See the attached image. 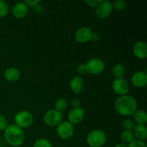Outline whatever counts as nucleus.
I'll return each mask as SVG.
<instances>
[{
    "label": "nucleus",
    "mask_w": 147,
    "mask_h": 147,
    "mask_svg": "<svg viewBox=\"0 0 147 147\" xmlns=\"http://www.w3.org/2000/svg\"><path fill=\"white\" fill-rule=\"evenodd\" d=\"M112 7L113 9H115L117 11H121L126 8V2L123 0H117L112 4Z\"/></svg>",
    "instance_id": "nucleus-23"
},
{
    "label": "nucleus",
    "mask_w": 147,
    "mask_h": 147,
    "mask_svg": "<svg viewBox=\"0 0 147 147\" xmlns=\"http://www.w3.org/2000/svg\"><path fill=\"white\" fill-rule=\"evenodd\" d=\"M99 39H100V36H99V34H98V33H93V36H92L91 40H93V41L94 42H97L98 41Z\"/></svg>",
    "instance_id": "nucleus-32"
},
{
    "label": "nucleus",
    "mask_w": 147,
    "mask_h": 147,
    "mask_svg": "<svg viewBox=\"0 0 147 147\" xmlns=\"http://www.w3.org/2000/svg\"><path fill=\"white\" fill-rule=\"evenodd\" d=\"M112 11V3L109 1H102V2L96 7V15L99 19H105L111 14Z\"/></svg>",
    "instance_id": "nucleus-10"
},
{
    "label": "nucleus",
    "mask_w": 147,
    "mask_h": 147,
    "mask_svg": "<svg viewBox=\"0 0 147 147\" xmlns=\"http://www.w3.org/2000/svg\"><path fill=\"white\" fill-rule=\"evenodd\" d=\"M9 7L4 1L0 0V17H4L8 14Z\"/></svg>",
    "instance_id": "nucleus-24"
},
{
    "label": "nucleus",
    "mask_w": 147,
    "mask_h": 147,
    "mask_svg": "<svg viewBox=\"0 0 147 147\" xmlns=\"http://www.w3.org/2000/svg\"><path fill=\"white\" fill-rule=\"evenodd\" d=\"M86 69L88 73L92 75L101 73L105 68L104 62L100 58H93L86 63Z\"/></svg>",
    "instance_id": "nucleus-7"
},
{
    "label": "nucleus",
    "mask_w": 147,
    "mask_h": 147,
    "mask_svg": "<svg viewBox=\"0 0 147 147\" xmlns=\"http://www.w3.org/2000/svg\"><path fill=\"white\" fill-rule=\"evenodd\" d=\"M8 126L7 121L4 116L0 115V131H4Z\"/></svg>",
    "instance_id": "nucleus-27"
},
{
    "label": "nucleus",
    "mask_w": 147,
    "mask_h": 147,
    "mask_svg": "<svg viewBox=\"0 0 147 147\" xmlns=\"http://www.w3.org/2000/svg\"><path fill=\"white\" fill-rule=\"evenodd\" d=\"M112 73L116 78H123L126 73V70L121 64H117L112 69Z\"/></svg>",
    "instance_id": "nucleus-19"
},
{
    "label": "nucleus",
    "mask_w": 147,
    "mask_h": 147,
    "mask_svg": "<svg viewBox=\"0 0 147 147\" xmlns=\"http://www.w3.org/2000/svg\"><path fill=\"white\" fill-rule=\"evenodd\" d=\"M101 2L102 0H86V4L91 7H97Z\"/></svg>",
    "instance_id": "nucleus-28"
},
{
    "label": "nucleus",
    "mask_w": 147,
    "mask_h": 147,
    "mask_svg": "<svg viewBox=\"0 0 147 147\" xmlns=\"http://www.w3.org/2000/svg\"><path fill=\"white\" fill-rule=\"evenodd\" d=\"M70 88L73 93L78 94L84 88V80L80 76H76L70 80Z\"/></svg>",
    "instance_id": "nucleus-15"
},
{
    "label": "nucleus",
    "mask_w": 147,
    "mask_h": 147,
    "mask_svg": "<svg viewBox=\"0 0 147 147\" xmlns=\"http://www.w3.org/2000/svg\"><path fill=\"white\" fill-rule=\"evenodd\" d=\"M33 147H53V145L48 139H40L34 142Z\"/></svg>",
    "instance_id": "nucleus-22"
},
{
    "label": "nucleus",
    "mask_w": 147,
    "mask_h": 147,
    "mask_svg": "<svg viewBox=\"0 0 147 147\" xmlns=\"http://www.w3.org/2000/svg\"><path fill=\"white\" fill-rule=\"evenodd\" d=\"M13 16L17 19H21L25 17L28 13V7L27 4L22 2H18L14 4L11 9Z\"/></svg>",
    "instance_id": "nucleus-13"
},
{
    "label": "nucleus",
    "mask_w": 147,
    "mask_h": 147,
    "mask_svg": "<svg viewBox=\"0 0 147 147\" xmlns=\"http://www.w3.org/2000/svg\"><path fill=\"white\" fill-rule=\"evenodd\" d=\"M128 147H147L144 141L134 139L133 142L128 144Z\"/></svg>",
    "instance_id": "nucleus-26"
},
{
    "label": "nucleus",
    "mask_w": 147,
    "mask_h": 147,
    "mask_svg": "<svg viewBox=\"0 0 147 147\" xmlns=\"http://www.w3.org/2000/svg\"><path fill=\"white\" fill-rule=\"evenodd\" d=\"M131 83L136 88H144L147 84V74L144 71H138L133 74Z\"/></svg>",
    "instance_id": "nucleus-12"
},
{
    "label": "nucleus",
    "mask_w": 147,
    "mask_h": 147,
    "mask_svg": "<svg viewBox=\"0 0 147 147\" xmlns=\"http://www.w3.org/2000/svg\"><path fill=\"white\" fill-rule=\"evenodd\" d=\"M4 76L6 80L9 82H15L20 79L21 76L20 70L17 67H9L4 71Z\"/></svg>",
    "instance_id": "nucleus-16"
},
{
    "label": "nucleus",
    "mask_w": 147,
    "mask_h": 147,
    "mask_svg": "<svg viewBox=\"0 0 147 147\" xmlns=\"http://www.w3.org/2000/svg\"><path fill=\"white\" fill-rule=\"evenodd\" d=\"M121 137L122 141L123 142V143L125 144H130L131 142H133L134 140V135L133 131H126L124 130L121 133Z\"/></svg>",
    "instance_id": "nucleus-20"
},
{
    "label": "nucleus",
    "mask_w": 147,
    "mask_h": 147,
    "mask_svg": "<svg viewBox=\"0 0 147 147\" xmlns=\"http://www.w3.org/2000/svg\"><path fill=\"white\" fill-rule=\"evenodd\" d=\"M85 112L81 107L73 108L67 116V120L72 125L78 124L84 119Z\"/></svg>",
    "instance_id": "nucleus-11"
},
{
    "label": "nucleus",
    "mask_w": 147,
    "mask_h": 147,
    "mask_svg": "<svg viewBox=\"0 0 147 147\" xmlns=\"http://www.w3.org/2000/svg\"><path fill=\"white\" fill-rule=\"evenodd\" d=\"M4 136L6 142L11 146H20L24 141V134L22 129L15 124L7 126L4 130Z\"/></svg>",
    "instance_id": "nucleus-2"
},
{
    "label": "nucleus",
    "mask_w": 147,
    "mask_h": 147,
    "mask_svg": "<svg viewBox=\"0 0 147 147\" xmlns=\"http://www.w3.org/2000/svg\"><path fill=\"white\" fill-rule=\"evenodd\" d=\"M122 126H123V129L126 131H133L135 126V123L131 119H126L123 122Z\"/></svg>",
    "instance_id": "nucleus-25"
},
{
    "label": "nucleus",
    "mask_w": 147,
    "mask_h": 147,
    "mask_svg": "<svg viewBox=\"0 0 147 147\" xmlns=\"http://www.w3.org/2000/svg\"><path fill=\"white\" fill-rule=\"evenodd\" d=\"M112 88L116 94L125 96L129 91V84L124 78H116L112 83Z\"/></svg>",
    "instance_id": "nucleus-8"
},
{
    "label": "nucleus",
    "mask_w": 147,
    "mask_h": 147,
    "mask_svg": "<svg viewBox=\"0 0 147 147\" xmlns=\"http://www.w3.org/2000/svg\"><path fill=\"white\" fill-rule=\"evenodd\" d=\"M71 105L73 108L80 107V101L78 98L73 99L71 102Z\"/></svg>",
    "instance_id": "nucleus-31"
},
{
    "label": "nucleus",
    "mask_w": 147,
    "mask_h": 147,
    "mask_svg": "<svg viewBox=\"0 0 147 147\" xmlns=\"http://www.w3.org/2000/svg\"><path fill=\"white\" fill-rule=\"evenodd\" d=\"M77 72L80 75H84L88 73L87 69H86V65L84 64H80L77 67Z\"/></svg>",
    "instance_id": "nucleus-29"
},
{
    "label": "nucleus",
    "mask_w": 147,
    "mask_h": 147,
    "mask_svg": "<svg viewBox=\"0 0 147 147\" xmlns=\"http://www.w3.org/2000/svg\"><path fill=\"white\" fill-rule=\"evenodd\" d=\"M15 125L20 129H26L31 126L33 122L32 114L27 111H22L18 112L14 116Z\"/></svg>",
    "instance_id": "nucleus-4"
},
{
    "label": "nucleus",
    "mask_w": 147,
    "mask_h": 147,
    "mask_svg": "<svg viewBox=\"0 0 147 147\" xmlns=\"http://www.w3.org/2000/svg\"><path fill=\"white\" fill-rule=\"evenodd\" d=\"M137 109V103L134 98L129 95L120 96L115 102V109L123 116H132Z\"/></svg>",
    "instance_id": "nucleus-1"
},
{
    "label": "nucleus",
    "mask_w": 147,
    "mask_h": 147,
    "mask_svg": "<svg viewBox=\"0 0 147 147\" xmlns=\"http://www.w3.org/2000/svg\"><path fill=\"white\" fill-rule=\"evenodd\" d=\"M133 134L136 139L144 141L147 137V128L145 125L136 124L133 129Z\"/></svg>",
    "instance_id": "nucleus-17"
},
{
    "label": "nucleus",
    "mask_w": 147,
    "mask_h": 147,
    "mask_svg": "<svg viewBox=\"0 0 147 147\" xmlns=\"http://www.w3.org/2000/svg\"><path fill=\"white\" fill-rule=\"evenodd\" d=\"M93 31L88 27H82L75 33V40L80 43H85L91 40Z\"/></svg>",
    "instance_id": "nucleus-9"
},
{
    "label": "nucleus",
    "mask_w": 147,
    "mask_h": 147,
    "mask_svg": "<svg viewBox=\"0 0 147 147\" xmlns=\"http://www.w3.org/2000/svg\"><path fill=\"white\" fill-rule=\"evenodd\" d=\"M24 2L27 4V7H34L37 4H39L40 1V0H33V1H32V0H25Z\"/></svg>",
    "instance_id": "nucleus-30"
},
{
    "label": "nucleus",
    "mask_w": 147,
    "mask_h": 147,
    "mask_svg": "<svg viewBox=\"0 0 147 147\" xmlns=\"http://www.w3.org/2000/svg\"><path fill=\"white\" fill-rule=\"evenodd\" d=\"M106 135L101 130H93L87 136V144L90 147H101L106 142Z\"/></svg>",
    "instance_id": "nucleus-3"
},
{
    "label": "nucleus",
    "mask_w": 147,
    "mask_h": 147,
    "mask_svg": "<svg viewBox=\"0 0 147 147\" xmlns=\"http://www.w3.org/2000/svg\"><path fill=\"white\" fill-rule=\"evenodd\" d=\"M135 121L137 124L145 125L147 122L146 113L143 110H136L133 114Z\"/></svg>",
    "instance_id": "nucleus-18"
},
{
    "label": "nucleus",
    "mask_w": 147,
    "mask_h": 147,
    "mask_svg": "<svg viewBox=\"0 0 147 147\" xmlns=\"http://www.w3.org/2000/svg\"><path fill=\"white\" fill-rule=\"evenodd\" d=\"M67 101L64 98H59L55 103V110L59 112H63L67 108Z\"/></svg>",
    "instance_id": "nucleus-21"
},
{
    "label": "nucleus",
    "mask_w": 147,
    "mask_h": 147,
    "mask_svg": "<svg viewBox=\"0 0 147 147\" xmlns=\"http://www.w3.org/2000/svg\"><path fill=\"white\" fill-rule=\"evenodd\" d=\"M57 133L59 137L63 140L70 139L74 134V126L68 121H61L57 125Z\"/></svg>",
    "instance_id": "nucleus-5"
},
{
    "label": "nucleus",
    "mask_w": 147,
    "mask_h": 147,
    "mask_svg": "<svg viewBox=\"0 0 147 147\" xmlns=\"http://www.w3.org/2000/svg\"><path fill=\"white\" fill-rule=\"evenodd\" d=\"M115 147H128V144L123 143V142H121V143H119L118 144H116Z\"/></svg>",
    "instance_id": "nucleus-33"
},
{
    "label": "nucleus",
    "mask_w": 147,
    "mask_h": 147,
    "mask_svg": "<svg viewBox=\"0 0 147 147\" xmlns=\"http://www.w3.org/2000/svg\"><path fill=\"white\" fill-rule=\"evenodd\" d=\"M133 53L137 58L144 60L147 57V45L145 42L139 41L134 45Z\"/></svg>",
    "instance_id": "nucleus-14"
},
{
    "label": "nucleus",
    "mask_w": 147,
    "mask_h": 147,
    "mask_svg": "<svg viewBox=\"0 0 147 147\" xmlns=\"http://www.w3.org/2000/svg\"><path fill=\"white\" fill-rule=\"evenodd\" d=\"M62 119L63 113L53 109L46 112L43 117V121L49 126H56L61 123Z\"/></svg>",
    "instance_id": "nucleus-6"
}]
</instances>
